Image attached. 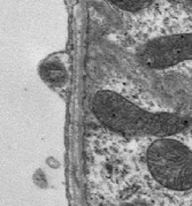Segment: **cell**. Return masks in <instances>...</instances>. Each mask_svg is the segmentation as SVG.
<instances>
[{"mask_svg":"<svg viewBox=\"0 0 192 206\" xmlns=\"http://www.w3.org/2000/svg\"><path fill=\"white\" fill-rule=\"evenodd\" d=\"M91 108L94 118L103 126L128 136L170 137L192 125L190 116L148 111L112 90L96 92L91 100Z\"/></svg>","mask_w":192,"mask_h":206,"instance_id":"6da1fadb","label":"cell"},{"mask_svg":"<svg viewBox=\"0 0 192 206\" xmlns=\"http://www.w3.org/2000/svg\"><path fill=\"white\" fill-rule=\"evenodd\" d=\"M129 206H148V205H146L145 203H139V201H137V203H132V204H130Z\"/></svg>","mask_w":192,"mask_h":206,"instance_id":"8992f818","label":"cell"},{"mask_svg":"<svg viewBox=\"0 0 192 206\" xmlns=\"http://www.w3.org/2000/svg\"><path fill=\"white\" fill-rule=\"evenodd\" d=\"M140 63L161 70L192 61V32L163 35L150 39L138 52Z\"/></svg>","mask_w":192,"mask_h":206,"instance_id":"3957f363","label":"cell"},{"mask_svg":"<svg viewBox=\"0 0 192 206\" xmlns=\"http://www.w3.org/2000/svg\"><path fill=\"white\" fill-rule=\"evenodd\" d=\"M114 5L117 7L122 8V9H127V11H138L144 8L146 5H152V1H113Z\"/></svg>","mask_w":192,"mask_h":206,"instance_id":"5b68a950","label":"cell"},{"mask_svg":"<svg viewBox=\"0 0 192 206\" xmlns=\"http://www.w3.org/2000/svg\"><path fill=\"white\" fill-rule=\"evenodd\" d=\"M145 164L152 180L163 189H192V150L173 136L152 141L145 151Z\"/></svg>","mask_w":192,"mask_h":206,"instance_id":"7a4b0ae2","label":"cell"},{"mask_svg":"<svg viewBox=\"0 0 192 206\" xmlns=\"http://www.w3.org/2000/svg\"><path fill=\"white\" fill-rule=\"evenodd\" d=\"M41 75L45 78V81L53 83V84H61L66 81L67 70L62 63L58 60L45 61L41 66Z\"/></svg>","mask_w":192,"mask_h":206,"instance_id":"277c9868","label":"cell"}]
</instances>
